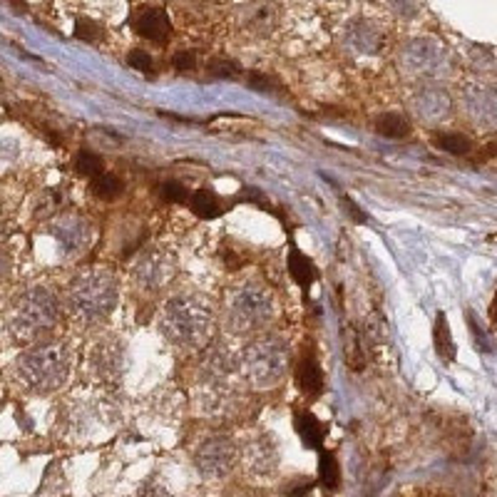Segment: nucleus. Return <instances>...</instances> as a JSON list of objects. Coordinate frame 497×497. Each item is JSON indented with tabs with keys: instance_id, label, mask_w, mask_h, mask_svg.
<instances>
[{
	"instance_id": "obj_7",
	"label": "nucleus",
	"mask_w": 497,
	"mask_h": 497,
	"mask_svg": "<svg viewBox=\"0 0 497 497\" xmlns=\"http://www.w3.org/2000/svg\"><path fill=\"white\" fill-rule=\"evenodd\" d=\"M241 453L236 443L226 435H211L199 445L194 453V465L204 480H224L234 465L239 462Z\"/></svg>"
},
{
	"instance_id": "obj_2",
	"label": "nucleus",
	"mask_w": 497,
	"mask_h": 497,
	"mask_svg": "<svg viewBox=\"0 0 497 497\" xmlns=\"http://www.w3.org/2000/svg\"><path fill=\"white\" fill-rule=\"evenodd\" d=\"M73 371V353L65 343H42L18 361V376L27 391L53 393L65 386Z\"/></svg>"
},
{
	"instance_id": "obj_23",
	"label": "nucleus",
	"mask_w": 497,
	"mask_h": 497,
	"mask_svg": "<svg viewBox=\"0 0 497 497\" xmlns=\"http://www.w3.org/2000/svg\"><path fill=\"white\" fill-rule=\"evenodd\" d=\"M288 274H291V278L298 286H311L316 278L314 262H311L309 257H304L298 249H291V252H288Z\"/></svg>"
},
{
	"instance_id": "obj_22",
	"label": "nucleus",
	"mask_w": 497,
	"mask_h": 497,
	"mask_svg": "<svg viewBox=\"0 0 497 497\" xmlns=\"http://www.w3.org/2000/svg\"><path fill=\"white\" fill-rule=\"evenodd\" d=\"M376 130L388 140H403L410 135V120L400 112H386L376 120Z\"/></svg>"
},
{
	"instance_id": "obj_26",
	"label": "nucleus",
	"mask_w": 497,
	"mask_h": 497,
	"mask_svg": "<svg viewBox=\"0 0 497 497\" xmlns=\"http://www.w3.org/2000/svg\"><path fill=\"white\" fill-rule=\"evenodd\" d=\"M435 145H438L443 152L455 154V157H462V154L470 152L472 142L467 140L465 135H460V132H443V135L435 137Z\"/></svg>"
},
{
	"instance_id": "obj_15",
	"label": "nucleus",
	"mask_w": 497,
	"mask_h": 497,
	"mask_svg": "<svg viewBox=\"0 0 497 497\" xmlns=\"http://www.w3.org/2000/svg\"><path fill=\"white\" fill-rule=\"evenodd\" d=\"M130 23L142 37L152 42H167L172 35V23L162 8H140Z\"/></svg>"
},
{
	"instance_id": "obj_32",
	"label": "nucleus",
	"mask_w": 497,
	"mask_h": 497,
	"mask_svg": "<svg viewBox=\"0 0 497 497\" xmlns=\"http://www.w3.org/2000/svg\"><path fill=\"white\" fill-rule=\"evenodd\" d=\"M127 63H130L135 70H140V73H145V75H149L152 73V68H154L152 58H149V53H145V50H132V53L127 55Z\"/></svg>"
},
{
	"instance_id": "obj_35",
	"label": "nucleus",
	"mask_w": 497,
	"mask_h": 497,
	"mask_svg": "<svg viewBox=\"0 0 497 497\" xmlns=\"http://www.w3.org/2000/svg\"><path fill=\"white\" fill-rule=\"evenodd\" d=\"M137 497H172V492L167 490V485L159 480H147L145 485L140 487V495Z\"/></svg>"
},
{
	"instance_id": "obj_8",
	"label": "nucleus",
	"mask_w": 497,
	"mask_h": 497,
	"mask_svg": "<svg viewBox=\"0 0 497 497\" xmlns=\"http://www.w3.org/2000/svg\"><path fill=\"white\" fill-rule=\"evenodd\" d=\"M177 274V259L167 249H149L140 257L135 264L132 278L135 283L147 293H157L167 286Z\"/></svg>"
},
{
	"instance_id": "obj_39",
	"label": "nucleus",
	"mask_w": 497,
	"mask_h": 497,
	"mask_svg": "<svg viewBox=\"0 0 497 497\" xmlns=\"http://www.w3.org/2000/svg\"><path fill=\"white\" fill-rule=\"evenodd\" d=\"M343 207H345V211L353 216V221H358V224H363V221H368V216L363 214L361 209H358V204L353 202V199H343Z\"/></svg>"
},
{
	"instance_id": "obj_21",
	"label": "nucleus",
	"mask_w": 497,
	"mask_h": 497,
	"mask_svg": "<svg viewBox=\"0 0 497 497\" xmlns=\"http://www.w3.org/2000/svg\"><path fill=\"white\" fill-rule=\"evenodd\" d=\"M433 345L438 356L443 361H453L455 358V340H453V333H450V326H448V319L445 314H438L435 316V326H433Z\"/></svg>"
},
{
	"instance_id": "obj_16",
	"label": "nucleus",
	"mask_w": 497,
	"mask_h": 497,
	"mask_svg": "<svg viewBox=\"0 0 497 497\" xmlns=\"http://www.w3.org/2000/svg\"><path fill=\"white\" fill-rule=\"evenodd\" d=\"M236 356L224 343H214L207 348L204 361H202V381L204 383H224L234 373Z\"/></svg>"
},
{
	"instance_id": "obj_37",
	"label": "nucleus",
	"mask_w": 497,
	"mask_h": 497,
	"mask_svg": "<svg viewBox=\"0 0 497 497\" xmlns=\"http://www.w3.org/2000/svg\"><path fill=\"white\" fill-rule=\"evenodd\" d=\"M391 8H393V13L400 18H413L415 13H418L415 0H391Z\"/></svg>"
},
{
	"instance_id": "obj_29",
	"label": "nucleus",
	"mask_w": 497,
	"mask_h": 497,
	"mask_svg": "<svg viewBox=\"0 0 497 497\" xmlns=\"http://www.w3.org/2000/svg\"><path fill=\"white\" fill-rule=\"evenodd\" d=\"M207 73H209V78L216 80H236L241 75V68L229 58H214L207 65Z\"/></svg>"
},
{
	"instance_id": "obj_28",
	"label": "nucleus",
	"mask_w": 497,
	"mask_h": 497,
	"mask_svg": "<svg viewBox=\"0 0 497 497\" xmlns=\"http://www.w3.org/2000/svg\"><path fill=\"white\" fill-rule=\"evenodd\" d=\"M75 169H78L80 174H85V177L94 179L102 174V169H105V162H102V157L94 152H90V149H82V152L75 157Z\"/></svg>"
},
{
	"instance_id": "obj_41",
	"label": "nucleus",
	"mask_w": 497,
	"mask_h": 497,
	"mask_svg": "<svg viewBox=\"0 0 497 497\" xmlns=\"http://www.w3.org/2000/svg\"><path fill=\"white\" fill-rule=\"evenodd\" d=\"M492 311L497 314V293H495V304H492Z\"/></svg>"
},
{
	"instance_id": "obj_31",
	"label": "nucleus",
	"mask_w": 497,
	"mask_h": 497,
	"mask_svg": "<svg viewBox=\"0 0 497 497\" xmlns=\"http://www.w3.org/2000/svg\"><path fill=\"white\" fill-rule=\"evenodd\" d=\"M159 192H162V197L167 199V202H172V204H187L189 197H192L189 189L179 182H164L162 187H159Z\"/></svg>"
},
{
	"instance_id": "obj_20",
	"label": "nucleus",
	"mask_w": 497,
	"mask_h": 497,
	"mask_svg": "<svg viewBox=\"0 0 497 497\" xmlns=\"http://www.w3.org/2000/svg\"><path fill=\"white\" fill-rule=\"evenodd\" d=\"M296 433L301 435L306 448L311 450H319L321 445H324V438H326V428L314 413H298L296 415Z\"/></svg>"
},
{
	"instance_id": "obj_17",
	"label": "nucleus",
	"mask_w": 497,
	"mask_h": 497,
	"mask_svg": "<svg viewBox=\"0 0 497 497\" xmlns=\"http://www.w3.org/2000/svg\"><path fill=\"white\" fill-rule=\"evenodd\" d=\"M410 105H413L415 115H418L420 120H440L445 112L450 110V97H448L443 90L425 87L415 94Z\"/></svg>"
},
{
	"instance_id": "obj_30",
	"label": "nucleus",
	"mask_w": 497,
	"mask_h": 497,
	"mask_svg": "<svg viewBox=\"0 0 497 497\" xmlns=\"http://www.w3.org/2000/svg\"><path fill=\"white\" fill-rule=\"evenodd\" d=\"M75 37H80L85 42H97L102 37V27L94 20H90V18H78V23H75Z\"/></svg>"
},
{
	"instance_id": "obj_19",
	"label": "nucleus",
	"mask_w": 497,
	"mask_h": 497,
	"mask_svg": "<svg viewBox=\"0 0 497 497\" xmlns=\"http://www.w3.org/2000/svg\"><path fill=\"white\" fill-rule=\"evenodd\" d=\"M189 207L192 211L199 216V219H216V216L224 214V204H221V199L211 192L209 187H202L189 197Z\"/></svg>"
},
{
	"instance_id": "obj_40",
	"label": "nucleus",
	"mask_w": 497,
	"mask_h": 497,
	"mask_svg": "<svg viewBox=\"0 0 497 497\" xmlns=\"http://www.w3.org/2000/svg\"><path fill=\"white\" fill-rule=\"evenodd\" d=\"M311 480H298V485H293V490H288V497H306L311 492Z\"/></svg>"
},
{
	"instance_id": "obj_1",
	"label": "nucleus",
	"mask_w": 497,
	"mask_h": 497,
	"mask_svg": "<svg viewBox=\"0 0 497 497\" xmlns=\"http://www.w3.org/2000/svg\"><path fill=\"white\" fill-rule=\"evenodd\" d=\"M214 326L211 304L199 293H177L164 304L159 316V331L177 348L204 345Z\"/></svg>"
},
{
	"instance_id": "obj_6",
	"label": "nucleus",
	"mask_w": 497,
	"mask_h": 497,
	"mask_svg": "<svg viewBox=\"0 0 497 497\" xmlns=\"http://www.w3.org/2000/svg\"><path fill=\"white\" fill-rule=\"evenodd\" d=\"M274 319V298L259 283H244L234 288L226 301V329L236 336L254 333Z\"/></svg>"
},
{
	"instance_id": "obj_11",
	"label": "nucleus",
	"mask_w": 497,
	"mask_h": 497,
	"mask_svg": "<svg viewBox=\"0 0 497 497\" xmlns=\"http://www.w3.org/2000/svg\"><path fill=\"white\" fill-rule=\"evenodd\" d=\"M50 231L53 236L60 241L65 254H80L85 252L92 241V224L82 216H75V214H65L60 219H55L50 224Z\"/></svg>"
},
{
	"instance_id": "obj_12",
	"label": "nucleus",
	"mask_w": 497,
	"mask_h": 497,
	"mask_svg": "<svg viewBox=\"0 0 497 497\" xmlns=\"http://www.w3.org/2000/svg\"><path fill=\"white\" fill-rule=\"evenodd\" d=\"M90 366L105 381H115L125 371V345L117 338H105L99 340L90 353Z\"/></svg>"
},
{
	"instance_id": "obj_38",
	"label": "nucleus",
	"mask_w": 497,
	"mask_h": 497,
	"mask_svg": "<svg viewBox=\"0 0 497 497\" xmlns=\"http://www.w3.org/2000/svg\"><path fill=\"white\" fill-rule=\"evenodd\" d=\"M241 202H252V204H266V197L259 192L257 187H244L241 192Z\"/></svg>"
},
{
	"instance_id": "obj_5",
	"label": "nucleus",
	"mask_w": 497,
	"mask_h": 497,
	"mask_svg": "<svg viewBox=\"0 0 497 497\" xmlns=\"http://www.w3.org/2000/svg\"><path fill=\"white\" fill-rule=\"evenodd\" d=\"M58 316L60 306L55 293L47 288H30L13 306L8 331L18 340H35L58 324Z\"/></svg>"
},
{
	"instance_id": "obj_27",
	"label": "nucleus",
	"mask_w": 497,
	"mask_h": 497,
	"mask_svg": "<svg viewBox=\"0 0 497 497\" xmlns=\"http://www.w3.org/2000/svg\"><path fill=\"white\" fill-rule=\"evenodd\" d=\"M319 477H321V485L329 487V490H336L340 485V470H338V462L331 453H321V460H319Z\"/></svg>"
},
{
	"instance_id": "obj_3",
	"label": "nucleus",
	"mask_w": 497,
	"mask_h": 497,
	"mask_svg": "<svg viewBox=\"0 0 497 497\" xmlns=\"http://www.w3.org/2000/svg\"><path fill=\"white\" fill-rule=\"evenodd\" d=\"M70 311L82 324H99L117 306V281L107 271L80 274L68 291Z\"/></svg>"
},
{
	"instance_id": "obj_13",
	"label": "nucleus",
	"mask_w": 497,
	"mask_h": 497,
	"mask_svg": "<svg viewBox=\"0 0 497 497\" xmlns=\"http://www.w3.org/2000/svg\"><path fill=\"white\" fill-rule=\"evenodd\" d=\"M343 42L353 55H378L383 47V32L371 20H353L345 27Z\"/></svg>"
},
{
	"instance_id": "obj_24",
	"label": "nucleus",
	"mask_w": 497,
	"mask_h": 497,
	"mask_svg": "<svg viewBox=\"0 0 497 497\" xmlns=\"http://www.w3.org/2000/svg\"><path fill=\"white\" fill-rule=\"evenodd\" d=\"M465 107L470 110V115L477 117V112H482V115L490 120L492 110H497V94L492 92V90H467L465 92Z\"/></svg>"
},
{
	"instance_id": "obj_33",
	"label": "nucleus",
	"mask_w": 497,
	"mask_h": 497,
	"mask_svg": "<svg viewBox=\"0 0 497 497\" xmlns=\"http://www.w3.org/2000/svg\"><path fill=\"white\" fill-rule=\"evenodd\" d=\"M246 85L252 90H257V92H274V78H269L264 73H249Z\"/></svg>"
},
{
	"instance_id": "obj_36",
	"label": "nucleus",
	"mask_w": 497,
	"mask_h": 497,
	"mask_svg": "<svg viewBox=\"0 0 497 497\" xmlns=\"http://www.w3.org/2000/svg\"><path fill=\"white\" fill-rule=\"evenodd\" d=\"M172 63L179 73H192V70L197 68V58H194V53H189V50H179V53H174Z\"/></svg>"
},
{
	"instance_id": "obj_34",
	"label": "nucleus",
	"mask_w": 497,
	"mask_h": 497,
	"mask_svg": "<svg viewBox=\"0 0 497 497\" xmlns=\"http://www.w3.org/2000/svg\"><path fill=\"white\" fill-rule=\"evenodd\" d=\"M465 319H467V324H470V331H472V336H475V343H477V348L480 351H492V345H490V338H487L485 333H482V326L477 324V319L475 316L467 311L465 314Z\"/></svg>"
},
{
	"instance_id": "obj_14",
	"label": "nucleus",
	"mask_w": 497,
	"mask_h": 497,
	"mask_svg": "<svg viewBox=\"0 0 497 497\" xmlns=\"http://www.w3.org/2000/svg\"><path fill=\"white\" fill-rule=\"evenodd\" d=\"M276 25H278V11L274 3L257 0L252 6L241 8V27H244L249 35L266 37L276 30Z\"/></svg>"
},
{
	"instance_id": "obj_25",
	"label": "nucleus",
	"mask_w": 497,
	"mask_h": 497,
	"mask_svg": "<svg viewBox=\"0 0 497 497\" xmlns=\"http://www.w3.org/2000/svg\"><path fill=\"white\" fill-rule=\"evenodd\" d=\"M122 192H125V184L115 174L102 172L99 177L92 179V194L97 199H102V202H115V199L122 197Z\"/></svg>"
},
{
	"instance_id": "obj_9",
	"label": "nucleus",
	"mask_w": 497,
	"mask_h": 497,
	"mask_svg": "<svg viewBox=\"0 0 497 497\" xmlns=\"http://www.w3.org/2000/svg\"><path fill=\"white\" fill-rule=\"evenodd\" d=\"M400 63L410 75H440L448 65V55L430 37H415L403 45Z\"/></svg>"
},
{
	"instance_id": "obj_18",
	"label": "nucleus",
	"mask_w": 497,
	"mask_h": 497,
	"mask_svg": "<svg viewBox=\"0 0 497 497\" xmlns=\"http://www.w3.org/2000/svg\"><path fill=\"white\" fill-rule=\"evenodd\" d=\"M296 386H298V391L309 398H316L324 391V371H321V363L316 361L314 353H304V358L298 361Z\"/></svg>"
},
{
	"instance_id": "obj_4",
	"label": "nucleus",
	"mask_w": 497,
	"mask_h": 497,
	"mask_svg": "<svg viewBox=\"0 0 497 497\" xmlns=\"http://www.w3.org/2000/svg\"><path fill=\"white\" fill-rule=\"evenodd\" d=\"M288 345L276 336H259L252 338L241 351V371H244L249 386L266 391L283 381L288 371Z\"/></svg>"
},
{
	"instance_id": "obj_10",
	"label": "nucleus",
	"mask_w": 497,
	"mask_h": 497,
	"mask_svg": "<svg viewBox=\"0 0 497 497\" xmlns=\"http://www.w3.org/2000/svg\"><path fill=\"white\" fill-rule=\"evenodd\" d=\"M241 458H244L246 472H252L254 477L276 475L278 462H281V453H278V445L271 435H257V438H252L246 443Z\"/></svg>"
}]
</instances>
